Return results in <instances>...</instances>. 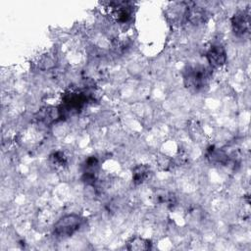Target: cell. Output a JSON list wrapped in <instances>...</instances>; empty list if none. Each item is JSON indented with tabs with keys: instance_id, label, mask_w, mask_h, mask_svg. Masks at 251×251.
Listing matches in <instances>:
<instances>
[{
	"instance_id": "obj_1",
	"label": "cell",
	"mask_w": 251,
	"mask_h": 251,
	"mask_svg": "<svg viewBox=\"0 0 251 251\" xmlns=\"http://www.w3.org/2000/svg\"><path fill=\"white\" fill-rule=\"evenodd\" d=\"M210 77L209 70L203 66H195V67H189L184 72V84L187 88L199 91L203 89Z\"/></svg>"
},
{
	"instance_id": "obj_10",
	"label": "cell",
	"mask_w": 251,
	"mask_h": 251,
	"mask_svg": "<svg viewBox=\"0 0 251 251\" xmlns=\"http://www.w3.org/2000/svg\"><path fill=\"white\" fill-rule=\"evenodd\" d=\"M207 158L211 163H216V164H224L227 160V156L224 151L214 147L208 150Z\"/></svg>"
},
{
	"instance_id": "obj_7",
	"label": "cell",
	"mask_w": 251,
	"mask_h": 251,
	"mask_svg": "<svg viewBox=\"0 0 251 251\" xmlns=\"http://www.w3.org/2000/svg\"><path fill=\"white\" fill-rule=\"evenodd\" d=\"M150 168L146 165H138L132 171V181L134 184L143 183L150 175Z\"/></svg>"
},
{
	"instance_id": "obj_11",
	"label": "cell",
	"mask_w": 251,
	"mask_h": 251,
	"mask_svg": "<svg viewBox=\"0 0 251 251\" xmlns=\"http://www.w3.org/2000/svg\"><path fill=\"white\" fill-rule=\"evenodd\" d=\"M99 168V162L97 160V158L95 156L89 157L84 164V172L83 174H87V175H93L96 176L97 171Z\"/></svg>"
},
{
	"instance_id": "obj_8",
	"label": "cell",
	"mask_w": 251,
	"mask_h": 251,
	"mask_svg": "<svg viewBox=\"0 0 251 251\" xmlns=\"http://www.w3.org/2000/svg\"><path fill=\"white\" fill-rule=\"evenodd\" d=\"M61 117H62V115H61L60 109L50 107V108H46V109L42 110L39 113L38 119H39V121L43 122L44 124H51Z\"/></svg>"
},
{
	"instance_id": "obj_9",
	"label": "cell",
	"mask_w": 251,
	"mask_h": 251,
	"mask_svg": "<svg viewBox=\"0 0 251 251\" xmlns=\"http://www.w3.org/2000/svg\"><path fill=\"white\" fill-rule=\"evenodd\" d=\"M151 248V242L148 239H145L143 237H133L131 238L126 245V249L128 250H148Z\"/></svg>"
},
{
	"instance_id": "obj_4",
	"label": "cell",
	"mask_w": 251,
	"mask_h": 251,
	"mask_svg": "<svg viewBox=\"0 0 251 251\" xmlns=\"http://www.w3.org/2000/svg\"><path fill=\"white\" fill-rule=\"evenodd\" d=\"M110 7L112 8V17L120 24L127 23L132 16V7L130 2L126 1H116L110 2Z\"/></svg>"
},
{
	"instance_id": "obj_6",
	"label": "cell",
	"mask_w": 251,
	"mask_h": 251,
	"mask_svg": "<svg viewBox=\"0 0 251 251\" xmlns=\"http://www.w3.org/2000/svg\"><path fill=\"white\" fill-rule=\"evenodd\" d=\"M209 65L213 68H221L226 62V52L222 45H213L206 54Z\"/></svg>"
},
{
	"instance_id": "obj_2",
	"label": "cell",
	"mask_w": 251,
	"mask_h": 251,
	"mask_svg": "<svg viewBox=\"0 0 251 251\" xmlns=\"http://www.w3.org/2000/svg\"><path fill=\"white\" fill-rule=\"evenodd\" d=\"M82 224V219L76 214L63 216L54 226V235L58 238H67L73 235Z\"/></svg>"
},
{
	"instance_id": "obj_3",
	"label": "cell",
	"mask_w": 251,
	"mask_h": 251,
	"mask_svg": "<svg viewBox=\"0 0 251 251\" xmlns=\"http://www.w3.org/2000/svg\"><path fill=\"white\" fill-rule=\"evenodd\" d=\"M87 96L82 92H69L63 97V106L61 115L63 113H76L78 112L86 103Z\"/></svg>"
},
{
	"instance_id": "obj_12",
	"label": "cell",
	"mask_w": 251,
	"mask_h": 251,
	"mask_svg": "<svg viewBox=\"0 0 251 251\" xmlns=\"http://www.w3.org/2000/svg\"><path fill=\"white\" fill-rule=\"evenodd\" d=\"M50 161H51L52 165H54L57 168H63L64 166L67 165V162H68L67 157L61 151H57V152H54L53 154H51Z\"/></svg>"
},
{
	"instance_id": "obj_5",
	"label": "cell",
	"mask_w": 251,
	"mask_h": 251,
	"mask_svg": "<svg viewBox=\"0 0 251 251\" xmlns=\"http://www.w3.org/2000/svg\"><path fill=\"white\" fill-rule=\"evenodd\" d=\"M250 14L247 10L238 11L231 18V27L237 36H242L249 30Z\"/></svg>"
}]
</instances>
